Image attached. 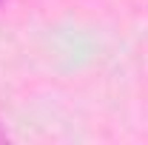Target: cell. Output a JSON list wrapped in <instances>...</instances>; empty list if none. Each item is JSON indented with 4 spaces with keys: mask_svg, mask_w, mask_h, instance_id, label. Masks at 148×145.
I'll return each mask as SVG.
<instances>
[{
    "mask_svg": "<svg viewBox=\"0 0 148 145\" xmlns=\"http://www.w3.org/2000/svg\"><path fill=\"white\" fill-rule=\"evenodd\" d=\"M0 142H6V131L3 128H0Z\"/></svg>",
    "mask_w": 148,
    "mask_h": 145,
    "instance_id": "obj_1",
    "label": "cell"
},
{
    "mask_svg": "<svg viewBox=\"0 0 148 145\" xmlns=\"http://www.w3.org/2000/svg\"><path fill=\"white\" fill-rule=\"evenodd\" d=\"M3 3H6V0H0V9H3Z\"/></svg>",
    "mask_w": 148,
    "mask_h": 145,
    "instance_id": "obj_2",
    "label": "cell"
}]
</instances>
